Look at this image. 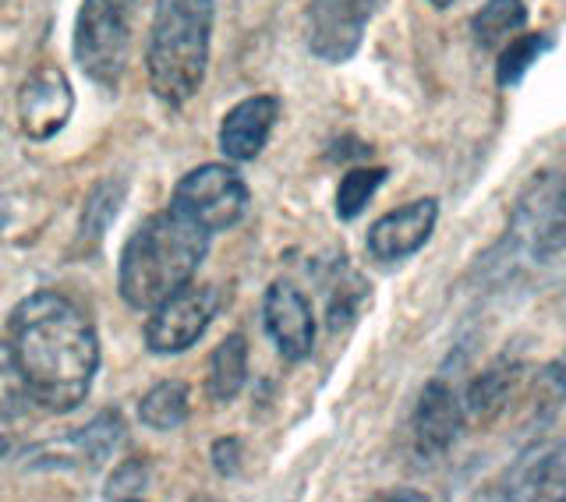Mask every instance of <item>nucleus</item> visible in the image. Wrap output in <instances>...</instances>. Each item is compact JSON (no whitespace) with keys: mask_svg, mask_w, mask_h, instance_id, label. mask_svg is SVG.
Listing matches in <instances>:
<instances>
[{"mask_svg":"<svg viewBox=\"0 0 566 502\" xmlns=\"http://www.w3.org/2000/svg\"><path fill=\"white\" fill-rule=\"evenodd\" d=\"M11 347L35 404L53 415L82 407L99 372V336L75 301L57 291L29 294L11 312Z\"/></svg>","mask_w":566,"mask_h":502,"instance_id":"obj_1","label":"nucleus"},{"mask_svg":"<svg viewBox=\"0 0 566 502\" xmlns=\"http://www.w3.org/2000/svg\"><path fill=\"white\" fill-rule=\"evenodd\" d=\"M209 251V230L174 206L142 223L117 262V291L135 312H153L191 283Z\"/></svg>","mask_w":566,"mask_h":502,"instance_id":"obj_2","label":"nucleus"},{"mask_svg":"<svg viewBox=\"0 0 566 502\" xmlns=\"http://www.w3.org/2000/svg\"><path fill=\"white\" fill-rule=\"evenodd\" d=\"M217 0H156L146 75L167 106H185L206 82Z\"/></svg>","mask_w":566,"mask_h":502,"instance_id":"obj_3","label":"nucleus"},{"mask_svg":"<svg viewBox=\"0 0 566 502\" xmlns=\"http://www.w3.org/2000/svg\"><path fill=\"white\" fill-rule=\"evenodd\" d=\"M138 0H82L75 18V61L103 88H117L132 57Z\"/></svg>","mask_w":566,"mask_h":502,"instance_id":"obj_4","label":"nucleus"},{"mask_svg":"<svg viewBox=\"0 0 566 502\" xmlns=\"http://www.w3.org/2000/svg\"><path fill=\"white\" fill-rule=\"evenodd\" d=\"M510 234L538 262L559 255L566 248V170L535 174L513 209Z\"/></svg>","mask_w":566,"mask_h":502,"instance_id":"obj_5","label":"nucleus"},{"mask_svg":"<svg viewBox=\"0 0 566 502\" xmlns=\"http://www.w3.org/2000/svg\"><path fill=\"white\" fill-rule=\"evenodd\" d=\"M170 206L177 212H185L188 220L206 227L209 234L217 230H230L234 223L244 220L248 212V185L241 181V174L227 164H202L188 170L181 181L174 185Z\"/></svg>","mask_w":566,"mask_h":502,"instance_id":"obj_6","label":"nucleus"},{"mask_svg":"<svg viewBox=\"0 0 566 502\" xmlns=\"http://www.w3.org/2000/svg\"><path fill=\"white\" fill-rule=\"evenodd\" d=\"M220 308L217 286H181L164 304H156L146 322V347L153 354H181L199 344Z\"/></svg>","mask_w":566,"mask_h":502,"instance_id":"obj_7","label":"nucleus"},{"mask_svg":"<svg viewBox=\"0 0 566 502\" xmlns=\"http://www.w3.org/2000/svg\"><path fill=\"white\" fill-rule=\"evenodd\" d=\"M379 0H312L308 50L326 64H344L365 43V29Z\"/></svg>","mask_w":566,"mask_h":502,"instance_id":"obj_8","label":"nucleus"},{"mask_svg":"<svg viewBox=\"0 0 566 502\" xmlns=\"http://www.w3.org/2000/svg\"><path fill=\"white\" fill-rule=\"evenodd\" d=\"M75 111V93L61 67L40 64L18 88V121L32 142H50L64 132Z\"/></svg>","mask_w":566,"mask_h":502,"instance_id":"obj_9","label":"nucleus"},{"mask_svg":"<svg viewBox=\"0 0 566 502\" xmlns=\"http://www.w3.org/2000/svg\"><path fill=\"white\" fill-rule=\"evenodd\" d=\"M262 322L265 333L273 336L276 351L287 362H305L315 347V315L308 297L297 291L294 283L276 280L262 297Z\"/></svg>","mask_w":566,"mask_h":502,"instance_id":"obj_10","label":"nucleus"},{"mask_svg":"<svg viewBox=\"0 0 566 502\" xmlns=\"http://www.w3.org/2000/svg\"><path fill=\"white\" fill-rule=\"evenodd\" d=\"M439 220V202L436 199H418L403 209H394L371 223L365 248L371 259L379 262H403L411 259L415 251H421L429 244L432 230Z\"/></svg>","mask_w":566,"mask_h":502,"instance_id":"obj_11","label":"nucleus"},{"mask_svg":"<svg viewBox=\"0 0 566 502\" xmlns=\"http://www.w3.org/2000/svg\"><path fill=\"white\" fill-rule=\"evenodd\" d=\"M495 499H566V446L535 442L513 460V468L500 481Z\"/></svg>","mask_w":566,"mask_h":502,"instance_id":"obj_12","label":"nucleus"},{"mask_svg":"<svg viewBox=\"0 0 566 502\" xmlns=\"http://www.w3.org/2000/svg\"><path fill=\"white\" fill-rule=\"evenodd\" d=\"M464 428V400L447 379H432L415 407V446L421 457H442Z\"/></svg>","mask_w":566,"mask_h":502,"instance_id":"obj_13","label":"nucleus"},{"mask_svg":"<svg viewBox=\"0 0 566 502\" xmlns=\"http://www.w3.org/2000/svg\"><path fill=\"white\" fill-rule=\"evenodd\" d=\"M280 121V100L276 96H248L230 111L220 124V149L234 164H252L265 149L273 128Z\"/></svg>","mask_w":566,"mask_h":502,"instance_id":"obj_14","label":"nucleus"},{"mask_svg":"<svg viewBox=\"0 0 566 502\" xmlns=\"http://www.w3.org/2000/svg\"><path fill=\"white\" fill-rule=\"evenodd\" d=\"M318 283H323V297H326V322L329 330H344L347 322L358 312V304L368 294V283L361 273H354L344 262H329L323 269H315Z\"/></svg>","mask_w":566,"mask_h":502,"instance_id":"obj_15","label":"nucleus"},{"mask_svg":"<svg viewBox=\"0 0 566 502\" xmlns=\"http://www.w3.org/2000/svg\"><path fill=\"white\" fill-rule=\"evenodd\" d=\"M521 386V368L517 365H492L482 372L464 393V410L478 421H495L510 407L513 393Z\"/></svg>","mask_w":566,"mask_h":502,"instance_id":"obj_16","label":"nucleus"},{"mask_svg":"<svg viewBox=\"0 0 566 502\" xmlns=\"http://www.w3.org/2000/svg\"><path fill=\"white\" fill-rule=\"evenodd\" d=\"M244 383H248V344L241 333H234V336H227L209 357L206 393L217 404H230L244 389Z\"/></svg>","mask_w":566,"mask_h":502,"instance_id":"obj_17","label":"nucleus"},{"mask_svg":"<svg viewBox=\"0 0 566 502\" xmlns=\"http://www.w3.org/2000/svg\"><path fill=\"white\" fill-rule=\"evenodd\" d=\"M188 415H191V397L181 379L156 383L138 404L142 425L156 428V432H174V428H181L188 421Z\"/></svg>","mask_w":566,"mask_h":502,"instance_id":"obj_18","label":"nucleus"},{"mask_svg":"<svg viewBox=\"0 0 566 502\" xmlns=\"http://www.w3.org/2000/svg\"><path fill=\"white\" fill-rule=\"evenodd\" d=\"M120 202H124V181H103L93 188L85 202V212H82V227H78V241L75 248L78 251H96L106 238V230H111L114 217L120 212Z\"/></svg>","mask_w":566,"mask_h":502,"instance_id":"obj_19","label":"nucleus"},{"mask_svg":"<svg viewBox=\"0 0 566 502\" xmlns=\"http://www.w3.org/2000/svg\"><path fill=\"white\" fill-rule=\"evenodd\" d=\"M120 442H124V418L117 410H103V415H96L85 428H78V432L67 439V446L75 450V457L85 463V468H99Z\"/></svg>","mask_w":566,"mask_h":502,"instance_id":"obj_20","label":"nucleus"},{"mask_svg":"<svg viewBox=\"0 0 566 502\" xmlns=\"http://www.w3.org/2000/svg\"><path fill=\"white\" fill-rule=\"evenodd\" d=\"M553 46H556L553 32H524V35H517V40H513L500 53V61H495V82H500V88L521 85L527 71L535 67V61H542V53H548Z\"/></svg>","mask_w":566,"mask_h":502,"instance_id":"obj_21","label":"nucleus"},{"mask_svg":"<svg viewBox=\"0 0 566 502\" xmlns=\"http://www.w3.org/2000/svg\"><path fill=\"white\" fill-rule=\"evenodd\" d=\"M524 22H527V0H489L471 22L474 43L492 50L503 40H510L517 29H524Z\"/></svg>","mask_w":566,"mask_h":502,"instance_id":"obj_22","label":"nucleus"},{"mask_svg":"<svg viewBox=\"0 0 566 502\" xmlns=\"http://www.w3.org/2000/svg\"><path fill=\"white\" fill-rule=\"evenodd\" d=\"M32 404V389L11 344L0 339V421H14Z\"/></svg>","mask_w":566,"mask_h":502,"instance_id":"obj_23","label":"nucleus"},{"mask_svg":"<svg viewBox=\"0 0 566 502\" xmlns=\"http://www.w3.org/2000/svg\"><path fill=\"white\" fill-rule=\"evenodd\" d=\"M386 167H361V170H347L340 188H336V217L340 220H354L361 217V209L368 206V199L382 188L386 181Z\"/></svg>","mask_w":566,"mask_h":502,"instance_id":"obj_24","label":"nucleus"},{"mask_svg":"<svg viewBox=\"0 0 566 502\" xmlns=\"http://www.w3.org/2000/svg\"><path fill=\"white\" fill-rule=\"evenodd\" d=\"M146 485H149V463L132 457V460H124V463H117V468H114L103 495L106 499H135V495L146 492Z\"/></svg>","mask_w":566,"mask_h":502,"instance_id":"obj_25","label":"nucleus"},{"mask_svg":"<svg viewBox=\"0 0 566 502\" xmlns=\"http://www.w3.org/2000/svg\"><path fill=\"white\" fill-rule=\"evenodd\" d=\"M212 468H217L223 478H230V474L241 468V442L234 436L212 442Z\"/></svg>","mask_w":566,"mask_h":502,"instance_id":"obj_26","label":"nucleus"},{"mask_svg":"<svg viewBox=\"0 0 566 502\" xmlns=\"http://www.w3.org/2000/svg\"><path fill=\"white\" fill-rule=\"evenodd\" d=\"M379 499H424V495H418V492H382Z\"/></svg>","mask_w":566,"mask_h":502,"instance_id":"obj_27","label":"nucleus"},{"mask_svg":"<svg viewBox=\"0 0 566 502\" xmlns=\"http://www.w3.org/2000/svg\"><path fill=\"white\" fill-rule=\"evenodd\" d=\"M429 4H432V8H439V11H442V8H450V4H453V0H429Z\"/></svg>","mask_w":566,"mask_h":502,"instance_id":"obj_28","label":"nucleus"},{"mask_svg":"<svg viewBox=\"0 0 566 502\" xmlns=\"http://www.w3.org/2000/svg\"><path fill=\"white\" fill-rule=\"evenodd\" d=\"M8 453V439H0V457H4Z\"/></svg>","mask_w":566,"mask_h":502,"instance_id":"obj_29","label":"nucleus"}]
</instances>
